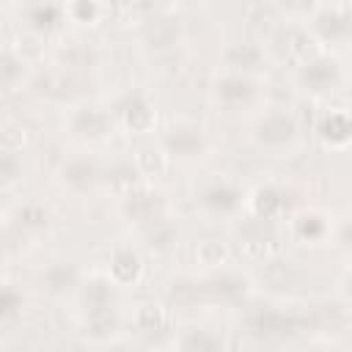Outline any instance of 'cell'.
<instances>
[{"mask_svg":"<svg viewBox=\"0 0 352 352\" xmlns=\"http://www.w3.org/2000/svg\"><path fill=\"white\" fill-rule=\"evenodd\" d=\"M82 305L88 311V319L91 316H102V314H110V286L102 283V280H94L82 297Z\"/></svg>","mask_w":352,"mask_h":352,"instance_id":"10","label":"cell"},{"mask_svg":"<svg viewBox=\"0 0 352 352\" xmlns=\"http://www.w3.org/2000/svg\"><path fill=\"white\" fill-rule=\"evenodd\" d=\"M66 173H69V179H74V182H80V179H91V173H94V168L91 165H85V162H80V165H69L66 168Z\"/></svg>","mask_w":352,"mask_h":352,"instance_id":"28","label":"cell"},{"mask_svg":"<svg viewBox=\"0 0 352 352\" xmlns=\"http://www.w3.org/2000/svg\"><path fill=\"white\" fill-rule=\"evenodd\" d=\"M22 217H25V223H30V226L44 223V212H41V209H36V206H28V209L22 212Z\"/></svg>","mask_w":352,"mask_h":352,"instance_id":"29","label":"cell"},{"mask_svg":"<svg viewBox=\"0 0 352 352\" xmlns=\"http://www.w3.org/2000/svg\"><path fill=\"white\" fill-rule=\"evenodd\" d=\"M110 275H113L116 283H132V280H138V275H140V258H138V253L129 250V248L118 250L113 256Z\"/></svg>","mask_w":352,"mask_h":352,"instance_id":"6","label":"cell"},{"mask_svg":"<svg viewBox=\"0 0 352 352\" xmlns=\"http://www.w3.org/2000/svg\"><path fill=\"white\" fill-rule=\"evenodd\" d=\"M16 72H22V60H16L14 55H3V80H6V85H11L14 82V74Z\"/></svg>","mask_w":352,"mask_h":352,"instance_id":"26","label":"cell"},{"mask_svg":"<svg viewBox=\"0 0 352 352\" xmlns=\"http://www.w3.org/2000/svg\"><path fill=\"white\" fill-rule=\"evenodd\" d=\"M316 28L322 30V36H344L352 30V11L344 8V6H336V8H324L322 16L316 19Z\"/></svg>","mask_w":352,"mask_h":352,"instance_id":"5","label":"cell"},{"mask_svg":"<svg viewBox=\"0 0 352 352\" xmlns=\"http://www.w3.org/2000/svg\"><path fill=\"white\" fill-rule=\"evenodd\" d=\"M283 206H286V198H283L278 190H272V187L256 190V195H253V212H256L261 220L275 217V214H278Z\"/></svg>","mask_w":352,"mask_h":352,"instance_id":"9","label":"cell"},{"mask_svg":"<svg viewBox=\"0 0 352 352\" xmlns=\"http://www.w3.org/2000/svg\"><path fill=\"white\" fill-rule=\"evenodd\" d=\"M168 146L173 154H192L201 148V138L192 132V129H176L170 138H168Z\"/></svg>","mask_w":352,"mask_h":352,"instance_id":"17","label":"cell"},{"mask_svg":"<svg viewBox=\"0 0 352 352\" xmlns=\"http://www.w3.org/2000/svg\"><path fill=\"white\" fill-rule=\"evenodd\" d=\"M30 16L38 28H52L58 22V8L55 6H38V8L30 11Z\"/></svg>","mask_w":352,"mask_h":352,"instance_id":"24","label":"cell"},{"mask_svg":"<svg viewBox=\"0 0 352 352\" xmlns=\"http://www.w3.org/2000/svg\"><path fill=\"white\" fill-rule=\"evenodd\" d=\"M261 60V50L256 44H234L228 50V63L236 69H256Z\"/></svg>","mask_w":352,"mask_h":352,"instance_id":"16","label":"cell"},{"mask_svg":"<svg viewBox=\"0 0 352 352\" xmlns=\"http://www.w3.org/2000/svg\"><path fill=\"white\" fill-rule=\"evenodd\" d=\"M346 292H349V294H352V275H349V278H346Z\"/></svg>","mask_w":352,"mask_h":352,"instance_id":"33","label":"cell"},{"mask_svg":"<svg viewBox=\"0 0 352 352\" xmlns=\"http://www.w3.org/2000/svg\"><path fill=\"white\" fill-rule=\"evenodd\" d=\"M302 80L311 88H327L336 80V63L333 60H311L302 69Z\"/></svg>","mask_w":352,"mask_h":352,"instance_id":"12","label":"cell"},{"mask_svg":"<svg viewBox=\"0 0 352 352\" xmlns=\"http://www.w3.org/2000/svg\"><path fill=\"white\" fill-rule=\"evenodd\" d=\"M116 324V319H113V314H102V316H91L88 319V333L94 336V338H102V336H107V330Z\"/></svg>","mask_w":352,"mask_h":352,"instance_id":"23","label":"cell"},{"mask_svg":"<svg viewBox=\"0 0 352 352\" xmlns=\"http://www.w3.org/2000/svg\"><path fill=\"white\" fill-rule=\"evenodd\" d=\"M182 349H184V352H220L223 344H220V338H217L214 333H209V330H204V327H195V330H190V333L184 336Z\"/></svg>","mask_w":352,"mask_h":352,"instance_id":"13","label":"cell"},{"mask_svg":"<svg viewBox=\"0 0 352 352\" xmlns=\"http://www.w3.org/2000/svg\"><path fill=\"white\" fill-rule=\"evenodd\" d=\"M294 132H297V124L289 113H270L258 126V140L267 146H280V143H289Z\"/></svg>","mask_w":352,"mask_h":352,"instance_id":"1","label":"cell"},{"mask_svg":"<svg viewBox=\"0 0 352 352\" xmlns=\"http://www.w3.org/2000/svg\"><path fill=\"white\" fill-rule=\"evenodd\" d=\"M198 258H201V264H209V267H214V264H223L226 258H228V248L220 242V239H204L201 245H198Z\"/></svg>","mask_w":352,"mask_h":352,"instance_id":"18","label":"cell"},{"mask_svg":"<svg viewBox=\"0 0 352 352\" xmlns=\"http://www.w3.org/2000/svg\"><path fill=\"white\" fill-rule=\"evenodd\" d=\"M74 280H77V272H74L72 264H52L44 272V286L50 292H55V294L58 292H66L69 286H74Z\"/></svg>","mask_w":352,"mask_h":352,"instance_id":"14","label":"cell"},{"mask_svg":"<svg viewBox=\"0 0 352 352\" xmlns=\"http://www.w3.org/2000/svg\"><path fill=\"white\" fill-rule=\"evenodd\" d=\"M300 234H302V236H319V234H322L319 217H302V220H300Z\"/></svg>","mask_w":352,"mask_h":352,"instance_id":"27","label":"cell"},{"mask_svg":"<svg viewBox=\"0 0 352 352\" xmlns=\"http://www.w3.org/2000/svg\"><path fill=\"white\" fill-rule=\"evenodd\" d=\"M22 143H25V132H22V129L8 126V129L3 132V151H6V154H16V151H22Z\"/></svg>","mask_w":352,"mask_h":352,"instance_id":"22","label":"cell"},{"mask_svg":"<svg viewBox=\"0 0 352 352\" xmlns=\"http://www.w3.org/2000/svg\"><path fill=\"white\" fill-rule=\"evenodd\" d=\"M14 305H16V297L11 292L3 294V314H14Z\"/></svg>","mask_w":352,"mask_h":352,"instance_id":"30","label":"cell"},{"mask_svg":"<svg viewBox=\"0 0 352 352\" xmlns=\"http://www.w3.org/2000/svg\"><path fill=\"white\" fill-rule=\"evenodd\" d=\"M352 135V118L346 113H330L324 121H322V138L330 140V143H344L346 138Z\"/></svg>","mask_w":352,"mask_h":352,"instance_id":"11","label":"cell"},{"mask_svg":"<svg viewBox=\"0 0 352 352\" xmlns=\"http://www.w3.org/2000/svg\"><path fill=\"white\" fill-rule=\"evenodd\" d=\"M344 239H346V245H352V226L344 228Z\"/></svg>","mask_w":352,"mask_h":352,"instance_id":"32","label":"cell"},{"mask_svg":"<svg viewBox=\"0 0 352 352\" xmlns=\"http://www.w3.org/2000/svg\"><path fill=\"white\" fill-rule=\"evenodd\" d=\"M275 248H278V236H275L270 228H250V231L245 234V239H242L245 256L258 258V261L270 258V256L275 253Z\"/></svg>","mask_w":352,"mask_h":352,"instance_id":"4","label":"cell"},{"mask_svg":"<svg viewBox=\"0 0 352 352\" xmlns=\"http://www.w3.org/2000/svg\"><path fill=\"white\" fill-rule=\"evenodd\" d=\"M110 129V118L102 110H80L74 118V132L88 135V138H102Z\"/></svg>","mask_w":352,"mask_h":352,"instance_id":"8","label":"cell"},{"mask_svg":"<svg viewBox=\"0 0 352 352\" xmlns=\"http://www.w3.org/2000/svg\"><path fill=\"white\" fill-rule=\"evenodd\" d=\"M74 11L82 14V16H94V14H96V6H85V3H80V6H74Z\"/></svg>","mask_w":352,"mask_h":352,"instance_id":"31","label":"cell"},{"mask_svg":"<svg viewBox=\"0 0 352 352\" xmlns=\"http://www.w3.org/2000/svg\"><path fill=\"white\" fill-rule=\"evenodd\" d=\"M250 82L248 80H242V77H228V80H223L220 82V96H226V99H245V96H250Z\"/></svg>","mask_w":352,"mask_h":352,"instance_id":"20","label":"cell"},{"mask_svg":"<svg viewBox=\"0 0 352 352\" xmlns=\"http://www.w3.org/2000/svg\"><path fill=\"white\" fill-rule=\"evenodd\" d=\"M165 154L160 151V148H143L140 154H138V168L146 173V176H160L162 170H165Z\"/></svg>","mask_w":352,"mask_h":352,"instance_id":"19","label":"cell"},{"mask_svg":"<svg viewBox=\"0 0 352 352\" xmlns=\"http://www.w3.org/2000/svg\"><path fill=\"white\" fill-rule=\"evenodd\" d=\"M118 110L124 113L129 129H135V132H148L151 124H154V110L148 107V102H146L140 94H129V96L118 104Z\"/></svg>","mask_w":352,"mask_h":352,"instance_id":"3","label":"cell"},{"mask_svg":"<svg viewBox=\"0 0 352 352\" xmlns=\"http://www.w3.org/2000/svg\"><path fill=\"white\" fill-rule=\"evenodd\" d=\"M204 204L212 206V209H220V212H228L239 204V192L228 184H220V187H209L204 192Z\"/></svg>","mask_w":352,"mask_h":352,"instance_id":"15","label":"cell"},{"mask_svg":"<svg viewBox=\"0 0 352 352\" xmlns=\"http://www.w3.org/2000/svg\"><path fill=\"white\" fill-rule=\"evenodd\" d=\"M214 292L236 297V294L245 292V280H239V278H220V280H214Z\"/></svg>","mask_w":352,"mask_h":352,"instance_id":"25","label":"cell"},{"mask_svg":"<svg viewBox=\"0 0 352 352\" xmlns=\"http://www.w3.org/2000/svg\"><path fill=\"white\" fill-rule=\"evenodd\" d=\"M294 327H297V322L286 314H278V311H258L250 319V330L261 338H280V336L292 333Z\"/></svg>","mask_w":352,"mask_h":352,"instance_id":"2","label":"cell"},{"mask_svg":"<svg viewBox=\"0 0 352 352\" xmlns=\"http://www.w3.org/2000/svg\"><path fill=\"white\" fill-rule=\"evenodd\" d=\"M138 327L146 333H165L170 327V311L160 302H146L138 311Z\"/></svg>","mask_w":352,"mask_h":352,"instance_id":"7","label":"cell"},{"mask_svg":"<svg viewBox=\"0 0 352 352\" xmlns=\"http://www.w3.org/2000/svg\"><path fill=\"white\" fill-rule=\"evenodd\" d=\"M176 36H179L176 25H170V22H160V25H154V28H151L148 41H151L154 47H170V44L176 41Z\"/></svg>","mask_w":352,"mask_h":352,"instance_id":"21","label":"cell"}]
</instances>
